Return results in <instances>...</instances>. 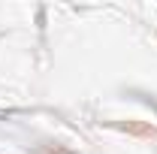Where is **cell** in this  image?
Returning a JSON list of instances; mask_svg holds the SVG:
<instances>
[{
	"label": "cell",
	"instance_id": "cell-1",
	"mask_svg": "<svg viewBox=\"0 0 157 154\" xmlns=\"http://www.w3.org/2000/svg\"><path fill=\"white\" fill-rule=\"evenodd\" d=\"M118 127H121V130H127V133H133V136L157 139V127H151V124H139V121H121Z\"/></svg>",
	"mask_w": 157,
	"mask_h": 154
}]
</instances>
